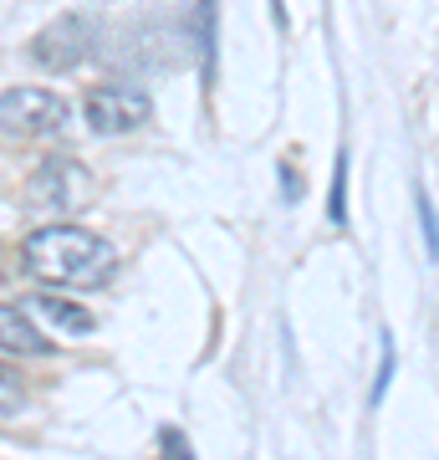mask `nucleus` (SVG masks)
I'll list each match as a JSON object with an SVG mask.
<instances>
[{"mask_svg":"<svg viewBox=\"0 0 439 460\" xmlns=\"http://www.w3.org/2000/svg\"><path fill=\"white\" fill-rule=\"evenodd\" d=\"M21 404H26V384L0 363V420H5V414H21Z\"/></svg>","mask_w":439,"mask_h":460,"instance_id":"obj_8","label":"nucleus"},{"mask_svg":"<svg viewBox=\"0 0 439 460\" xmlns=\"http://www.w3.org/2000/svg\"><path fill=\"white\" fill-rule=\"evenodd\" d=\"M0 353H11V358H41V353H51V338L36 328L21 302H0Z\"/></svg>","mask_w":439,"mask_h":460,"instance_id":"obj_6","label":"nucleus"},{"mask_svg":"<svg viewBox=\"0 0 439 460\" xmlns=\"http://www.w3.org/2000/svg\"><path fill=\"white\" fill-rule=\"evenodd\" d=\"M163 445H169V450H163V460H189V450H184V435H163Z\"/></svg>","mask_w":439,"mask_h":460,"instance_id":"obj_11","label":"nucleus"},{"mask_svg":"<svg viewBox=\"0 0 439 460\" xmlns=\"http://www.w3.org/2000/svg\"><path fill=\"white\" fill-rule=\"evenodd\" d=\"M342 195H347V164L338 159V169H332V205H327V215H332L338 226L347 220V199H342Z\"/></svg>","mask_w":439,"mask_h":460,"instance_id":"obj_9","label":"nucleus"},{"mask_svg":"<svg viewBox=\"0 0 439 460\" xmlns=\"http://www.w3.org/2000/svg\"><path fill=\"white\" fill-rule=\"evenodd\" d=\"M419 220H424V246L435 256V205H429V195H419Z\"/></svg>","mask_w":439,"mask_h":460,"instance_id":"obj_10","label":"nucleus"},{"mask_svg":"<svg viewBox=\"0 0 439 460\" xmlns=\"http://www.w3.org/2000/svg\"><path fill=\"white\" fill-rule=\"evenodd\" d=\"M26 205L51 215H72L82 205H92V174L77 164V159H41L36 174L26 180Z\"/></svg>","mask_w":439,"mask_h":460,"instance_id":"obj_2","label":"nucleus"},{"mask_svg":"<svg viewBox=\"0 0 439 460\" xmlns=\"http://www.w3.org/2000/svg\"><path fill=\"white\" fill-rule=\"evenodd\" d=\"M98 47V26L87 16H57L47 31L31 41V57L51 72H66V66H77L87 51Z\"/></svg>","mask_w":439,"mask_h":460,"instance_id":"obj_5","label":"nucleus"},{"mask_svg":"<svg viewBox=\"0 0 439 460\" xmlns=\"http://www.w3.org/2000/svg\"><path fill=\"white\" fill-rule=\"evenodd\" d=\"M72 108H66L62 93H47V87H11L0 93V128L16 133V138H47V133H62Z\"/></svg>","mask_w":439,"mask_h":460,"instance_id":"obj_3","label":"nucleus"},{"mask_svg":"<svg viewBox=\"0 0 439 460\" xmlns=\"http://www.w3.org/2000/svg\"><path fill=\"white\" fill-rule=\"evenodd\" d=\"M21 261L36 281H47L51 292H98L108 287L118 271V251L92 235L82 226H66V220H51V226L31 230L26 246H21Z\"/></svg>","mask_w":439,"mask_h":460,"instance_id":"obj_1","label":"nucleus"},{"mask_svg":"<svg viewBox=\"0 0 439 460\" xmlns=\"http://www.w3.org/2000/svg\"><path fill=\"white\" fill-rule=\"evenodd\" d=\"M82 113H87V128L92 133H133L144 128L148 113H154V102L138 93V87H118V83H102L92 87L87 98H82Z\"/></svg>","mask_w":439,"mask_h":460,"instance_id":"obj_4","label":"nucleus"},{"mask_svg":"<svg viewBox=\"0 0 439 460\" xmlns=\"http://www.w3.org/2000/svg\"><path fill=\"white\" fill-rule=\"evenodd\" d=\"M26 313H36V317H47V323H57V328H62V332H72V338H82V332H92V317L82 313V307H72V302H62L57 292L31 296V302H26Z\"/></svg>","mask_w":439,"mask_h":460,"instance_id":"obj_7","label":"nucleus"}]
</instances>
